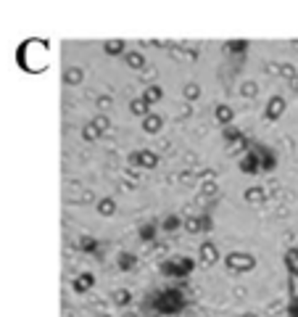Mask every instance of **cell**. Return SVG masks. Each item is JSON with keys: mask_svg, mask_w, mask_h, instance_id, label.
<instances>
[{"mask_svg": "<svg viewBox=\"0 0 298 317\" xmlns=\"http://www.w3.org/2000/svg\"><path fill=\"white\" fill-rule=\"evenodd\" d=\"M230 267H235V270H251L254 267V256H243V254H235V256H230Z\"/></svg>", "mask_w": 298, "mask_h": 317, "instance_id": "3", "label": "cell"}, {"mask_svg": "<svg viewBox=\"0 0 298 317\" xmlns=\"http://www.w3.org/2000/svg\"><path fill=\"white\" fill-rule=\"evenodd\" d=\"M296 90H298V80H296Z\"/></svg>", "mask_w": 298, "mask_h": 317, "instance_id": "7", "label": "cell"}, {"mask_svg": "<svg viewBox=\"0 0 298 317\" xmlns=\"http://www.w3.org/2000/svg\"><path fill=\"white\" fill-rule=\"evenodd\" d=\"M283 111H285V100H283V98H272V100H269V108H267V116H269V119L280 116Z\"/></svg>", "mask_w": 298, "mask_h": 317, "instance_id": "4", "label": "cell"}, {"mask_svg": "<svg viewBox=\"0 0 298 317\" xmlns=\"http://www.w3.org/2000/svg\"><path fill=\"white\" fill-rule=\"evenodd\" d=\"M161 272L169 278H188L193 272V259L188 256H177V259H166L161 264Z\"/></svg>", "mask_w": 298, "mask_h": 317, "instance_id": "2", "label": "cell"}, {"mask_svg": "<svg viewBox=\"0 0 298 317\" xmlns=\"http://www.w3.org/2000/svg\"><path fill=\"white\" fill-rule=\"evenodd\" d=\"M185 306H188V299H185L182 291L177 288H166V291H158L153 299L145 302V310H151L153 314H180Z\"/></svg>", "mask_w": 298, "mask_h": 317, "instance_id": "1", "label": "cell"}, {"mask_svg": "<svg viewBox=\"0 0 298 317\" xmlns=\"http://www.w3.org/2000/svg\"><path fill=\"white\" fill-rule=\"evenodd\" d=\"M288 317H298V296H291V304H288Z\"/></svg>", "mask_w": 298, "mask_h": 317, "instance_id": "6", "label": "cell"}, {"mask_svg": "<svg viewBox=\"0 0 298 317\" xmlns=\"http://www.w3.org/2000/svg\"><path fill=\"white\" fill-rule=\"evenodd\" d=\"M285 264H288V270H291V275L298 278V248H291L285 254Z\"/></svg>", "mask_w": 298, "mask_h": 317, "instance_id": "5", "label": "cell"}]
</instances>
